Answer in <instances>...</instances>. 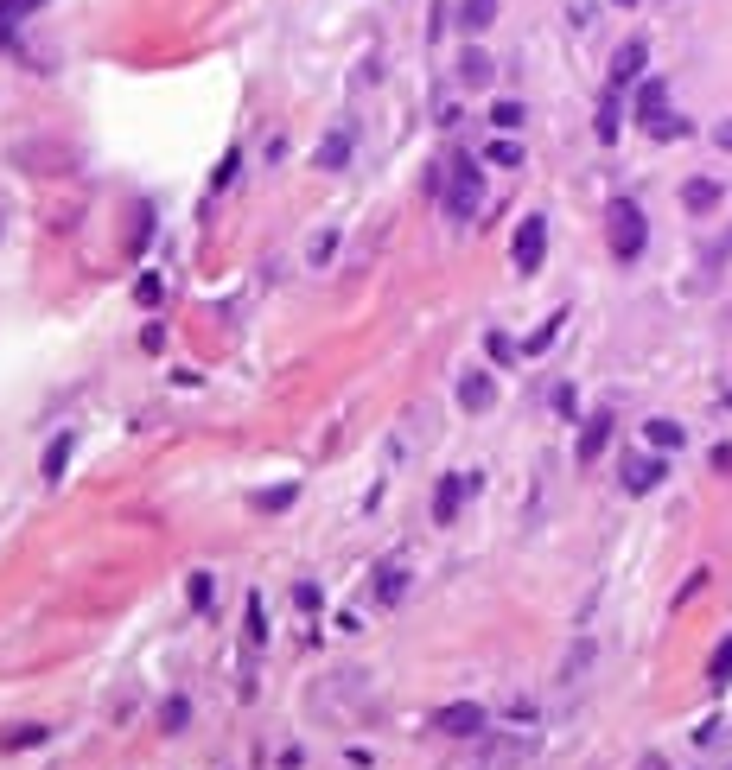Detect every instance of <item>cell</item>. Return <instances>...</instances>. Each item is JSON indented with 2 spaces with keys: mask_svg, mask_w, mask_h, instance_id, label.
<instances>
[{
  "mask_svg": "<svg viewBox=\"0 0 732 770\" xmlns=\"http://www.w3.org/2000/svg\"><path fill=\"white\" fill-rule=\"evenodd\" d=\"M682 204L694 210V217H707V210L720 204V185H713V179H688V185H682Z\"/></svg>",
  "mask_w": 732,
  "mask_h": 770,
  "instance_id": "obj_18",
  "label": "cell"
},
{
  "mask_svg": "<svg viewBox=\"0 0 732 770\" xmlns=\"http://www.w3.org/2000/svg\"><path fill=\"white\" fill-rule=\"evenodd\" d=\"M618 478L631 497H650L656 484H669V452H631V459L618 465Z\"/></svg>",
  "mask_w": 732,
  "mask_h": 770,
  "instance_id": "obj_4",
  "label": "cell"
},
{
  "mask_svg": "<svg viewBox=\"0 0 732 770\" xmlns=\"http://www.w3.org/2000/svg\"><path fill=\"white\" fill-rule=\"evenodd\" d=\"M32 7H39V0H0V51L20 39V20H26Z\"/></svg>",
  "mask_w": 732,
  "mask_h": 770,
  "instance_id": "obj_16",
  "label": "cell"
},
{
  "mask_svg": "<svg viewBox=\"0 0 732 770\" xmlns=\"http://www.w3.org/2000/svg\"><path fill=\"white\" fill-rule=\"evenodd\" d=\"M45 739H51L45 726H13L7 739H0V751H32V745H45Z\"/></svg>",
  "mask_w": 732,
  "mask_h": 770,
  "instance_id": "obj_24",
  "label": "cell"
},
{
  "mask_svg": "<svg viewBox=\"0 0 732 770\" xmlns=\"http://www.w3.org/2000/svg\"><path fill=\"white\" fill-rule=\"evenodd\" d=\"M331 249H338V230H325L319 242H312V261H331Z\"/></svg>",
  "mask_w": 732,
  "mask_h": 770,
  "instance_id": "obj_32",
  "label": "cell"
},
{
  "mask_svg": "<svg viewBox=\"0 0 732 770\" xmlns=\"http://www.w3.org/2000/svg\"><path fill=\"white\" fill-rule=\"evenodd\" d=\"M669 115H675V109H669V83L650 77V83L637 90V128H643V134H662V121H669Z\"/></svg>",
  "mask_w": 732,
  "mask_h": 770,
  "instance_id": "obj_7",
  "label": "cell"
},
{
  "mask_svg": "<svg viewBox=\"0 0 732 770\" xmlns=\"http://www.w3.org/2000/svg\"><path fill=\"white\" fill-rule=\"evenodd\" d=\"M472 490H478V471H465V478H440V490H433V522H452L465 510Z\"/></svg>",
  "mask_w": 732,
  "mask_h": 770,
  "instance_id": "obj_9",
  "label": "cell"
},
{
  "mask_svg": "<svg viewBox=\"0 0 732 770\" xmlns=\"http://www.w3.org/2000/svg\"><path fill=\"white\" fill-rule=\"evenodd\" d=\"M478 204H484V166L478 160H459V166H452V179H446V191H440V210H446L452 230H465V223L478 217Z\"/></svg>",
  "mask_w": 732,
  "mask_h": 770,
  "instance_id": "obj_2",
  "label": "cell"
},
{
  "mask_svg": "<svg viewBox=\"0 0 732 770\" xmlns=\"http://www.w3.org/2000/svg\"><path fill=\"white\" fill-rule=\"evenodd\" d=\"M217 191H230L236 185V153H223V166H217V179H211Z\"/></svg>",
  "mask_w": 732,
  "mask_h": 770,
  "instance_id": "obj_30",
  "label": "cell"
},
{
  "mask_svg": "<svg viewBox=\"0 0 732 770\" xmlns=\"http://www.w3.org/2000/svg\"><path fill=\"white\" fill-rule=\"evenodd\" d=\"M351 153H357V128H351V121H338V128L319 140L312 166H319V172H338V166H351Z\"/></svg>",
  "mask_w": 732,
  "mask_h": 770,
  "instance_id": "obj_8",
  "label": "cell"
},
{
  "mask_svg": "<svg viewBox=\"0 0 732 770\" xmlns=\"http://www.w3.org/2000/svg\"><path fill=\"white\" fill-rule=\"evenodd\" d=\"M605 440H612V408H599V414H592L586 427H580V465H592V459H599V452H605Z\"/></svg>",
  "mask_w": 732,
  "mask_h": 770,
  "instance_id": "obj_13",
  "label": "cell"
},
{
  "mask_svg": "<svg viewBox=\"0 0 732 770\" xmlns=\"http://www.w3.org/2000/svg\"><path fill=\"white\" fill-rule=\"evenodd\" d=\"M618 115H624V90H605V102H599V128H592V134L605 140V147L618 140Z\"/></svg>",
  "mask_w": 732,
  "mask_h": 770,
  "instance_id": "obj_17",
  "label": "cell"
},
{
  "mask_svg": "<svg viewBox=\"0 0 732 770\" xmlns=\"http://www.w3.org/2000/svg\"><path fill=\"white\" fill-rule=\"evenodd\" d=\"M643 64H650V45L643 39H624L612 51V70H605V90H631V83L643 77Z\"/></svg>",
  "mask_w": 732,
  "mask_h": 770,
  "instance_id": "obj_6",
  "label": "cell"
},
{
  "mask_svg": "<svg viewBox=\"0 0 732 770\" xmlns=\"http://www.w3.org/2000/svg\"><path fill=\"white\" fill-rule=\"evenodd\" d=\"M293 497H300V484H274V490H255V510H268V516H274V510H287Z\"/></svg>",
  "mask_w": 732,
  "mask_h": 770,
  "instance_id": "obj_25",
  "label": "cell"
},
{
  "mask_svg": "<svg viewBox=\"0 0 732 770\" xmlns=\"http://www.w3.org/2000/svg\"><path fill=\"white\" fill-rule=\"evenodd\" d=\"M561 325H567V306L554 312V319H542V325H535V331H529V344H522V350H529V357H535V350H548L554 338H561Z\"/></svg>",
  "mask_w": 732,
  "mask_h": 770,
  "instance_id": "obj_22",
  "label": "cell"
},
{
  "mask_svg": "<svg viewBox=\"0 0 732 770\" xmlns=\"http://www.w3.org/2000/svg\"><path fill=\"white\" fill-rule=\"evenodd\" d=\"M402 592H408V567H402V560H382V567H376V599L395 605Z\"/></svg>",
  "mask_w": 732,
  "mask_h": 770,
  "instance_id": "obj_14",
  "label": "cell"
},
{
  "mask_svg": "<svg viewBox=\"0 0 732 770\" xmlns=\"http://www.w3.org/2000/svg\"><path fill=\"white\" fill-rule=\"evenodd\" d=\"M484 350H491V357L503 363V357H516V344L510 338H503V331H491V338H484Z\"/></svg>",
  "mask_w": 732,
  "mask_h": 770,
  "instance_id": "obj_31",
  "label": "cell"
},
{
  "mask_svg": "<svg viewBox=\"0 0 732 770\" xmlns=\"http://www.w3.org/2000/svg\"><path fill=\"white\" fill-rule=\"evenodd\" d=\"M459 77H465V83H491V77H497V64L484 58V51H465V58H459Z\"/></svg>",
  "mask_w": 732,
  "mask_h": 770,
  "instance_id": "obj_23",
  "label": "cell"
},
{
  "mask_svg": "<svg viewBox=\"0 0 732 770\" xmlns=\"http://www.w3.org/2000/svg\"><path fill=\"white\" fill-rule=\"evenodd\" d=\"M249 643H255V650L268 643V611H261V592H249Z\"/></svg>",
  "mask_w": 732,
  "mask_h": 770,
  "instance_id": "obj_27",
  "label": "cell"
},
{
  "mask_svg": "<svg viewBox=\"0 0 732 770\" xmlns=\"http://www.w3.org/2000/svg\"><path fill=\"white\" fill-rule=\"evenodd\" d=\"M542 255H548V217L542 210H529V217L516 223V242H510V268L529 280L535 268H542Z\"/></svg>",
  "mask_w": 732,
  "mask_h": 770,
  "instance_id": "obj_3",
  "label": "cell"
},
{
  "mask_svg": "<svg viewBox=\"0 0 732 770\" xmlns=\"http://www.w3.org/2000/svg\"><path fill=\"white\" fill-rule=\"evenodd\" d=\"M643 440H650V452H675L688 433H682V420H643Z\"/></svg>",
  "mask_w": 732,
  "mask_h": 770,
  "instance_id": "obj_15",
  "label": "cell"
},
{
  "mask_svg": "<svg viewBox=\"0 0 732 770\" xmlns=\"http://www.w3.org/2000/svg\"><path fill=\"white\" fill-rule=\"evenodd\" d=\"M713 147H726V153H732V121H720V128H713Z\"/></svg>",
  "mask_w": 732,
  "mask_h": 770,
  "instance_id": "obj_34",
  "label": "cell"
},
{
  "mask_svg": "<svg viewBox=\"0 0 732 770\" xmlns=\"http://www.w3.org/2000/svg\"><path fill=\"white\" fill-rule=\"evenodd\" d=\"M160 274H141V280H134V300H141V306H160Z\"/></svg>",
  "mask_w": 732,
  "mask_h": 770,
  "instance_id": "obj_29",
  "label": "cell"
},
{
  "mask_svg": "<svg viewBox=\"0 0 732 770\" xmlns=\"http://www.w3.org/2000/svg\"><path fill=\"white\" fill-rule=\"evenodd\" d=\"M185 726H191V700H185V694H172L166 707H160V732L172 739V732H185Z\"/></svg>",
  "mask_w": 732,
  "mask_h": 770,
  "instance_id": "obj_21",
  "label": "cell"
},
{
  "mask_svg": "<svg viewBox=\"0 0 732 770\" xmlns=\"http://www.w3.org/2000/svg\"><path fill=\"white\" fill-rule=\"evenodd\" d=\"M433 732H446V739H478V732H484V707H478V700H452V707L433 713Z\"/></svg>",
  "mask_w": 732,
  "mask_h": 770,
  "instance_id": "obj_5",
  "label": "cell"
},
{
  "mask_svg": "<svg viewBox=\"0 0 732 770\" xmlns=\"http://www.w3.org/2000/svg\"><path fill=\"white\" fill-rule=\"evenodd\" d=\"M497 26V0H459V32L465 39H484Z\"/></svg>",
  "mask_w": 732,
  "mask_h": 770,
  "instance_id": "obj_12",
  "label": "cell"
},
{
  "mask_svg": "<svg viewBox=\"0 0 732 770\" xmlns=\"http://www.w3.org/2000/svg\"><path fill=\"white\" fill-rule=\"evenodd\" d=\"M71 452H77V427H58V433H51V446H45V484H64Z\"/></svg>",
  "mask_w": 732,
  "mask_h": 770,
  "instance_id": "obj_10",
  "label": "cell"
},
{
  "mask_svg": "<svg viewBox=\"0 0 732 770\" xmlns=\"http://www.w3.org/2000/svg\"><path fill=\"white\" fill-rule=\"evenodd\" d=\"M707 688L713 694L732 688V637H720V650H713V662H707Z\"/></svg>",
  "mask_w": 732,
  "mask_h": 770,
  "instance_id": "obj_20",
  "label": "cell"
},
{
  "mask_svg": "<svg viewBox=\"0 0 732 770\" xmlns=\"http://www.w3.org/2000/svg\"><path fill=\"white\" fill-rule=\"evenodd\" d=\"M605 242H612L618 261H637L643 249H650V217H643L637 198H612V204H605Z\"/></svg>",
  "mask_w": 732,
  "mask_h": 770,
  "instance_id": "obj_1",
  "label": "cell"
},
{
  "mask_svg": "<svg viewBox=\"0 0 732 770\" xmlns=\"http://www.w3.org/2000/svg\"><path fill=\"white\" fill-rule=\"evenodd\" d=\"M141 350H166V325H147L141 331Z\"/></svg>",
  "mask_w": 732,
  "mask_h": 770,
  "instance_id": "obj_33",
  "label": "cell"
},
{
  "mask_svg": "<svg viewBox=\"0 0 732 770\" xmlns=\"http://www.w3.org/2000/svg\"><path fill=\"white\" fill-rule=\"evenodd\" d=\"M522 115H529V109H522V102H497V109H491V128L516 134V128H522Z\"/></svg>",
  "mask_w": 732,
  "mask_h": 770,
  "instance_id": "obj_26",
  "label": "cell"
},
{
  "mask_svg": "<svg viewBox=\"0 0 732 770\" xmlns=\"http://www.w3.org/2000/svg\"><path fill=\"white\" fill-rule=\"evenodd\" d=\"M618 7H631V0H618Z\"/></svg>",
  "mask_w": 732,
  "mask_h": 770,
  "instance_id": "obj_35",
  "label": "cell"
},
{
  "mask_svg": "<svg viewBox=\"0 0 732 770\" xmlns=\"http://www.w3.org/2000/svg\"><path fill=\"white\" fill-rule=\"evenodd\" d=\"M491 401H497V382L484 376V370H465V376H459V408H465V414H484Z\"/></svg>",
  "mask_w": 732,
  "mask_h": 770,
  "instance_id": "obj_11",
  "label": "cell"
},
{
  "mask_svg": "<svg viewBox=\"0 0 732 770\" xmlns=\"http://www.w3.org/2000/svg\"><path fill=\"white\" fill-rule=\"evenodd\" d=\"M185 599H191V611L211 605V573H191V580H185Z\"/></svg>",
  "mask_w": 732,
  "mask_h": 770,
  "instance_id": "obj_28",
  "label": "cell"
},
{
  "mask_svg": "<svg viewBox=\"0 0 732 770\" xmlns=\"http://www.w3.org/2000/svg\"><path fill=\"white\" fill-rule=\"evenodd\" d=\"M484 160L503 166V172H516V166H522V140H516V134H497L491 147H484Z\"/></svg>",
  "mask_w": 732,
  "mask_h": 770,
  "instance_id": "obj_19",
  "label": "cell"
}]
</instances>
